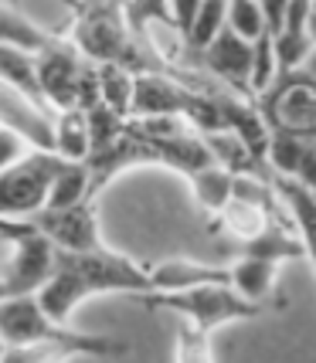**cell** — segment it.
Wrapping results in <instances>:
<instances>
[{"instance_id": "obj_1", "label": "cell", "mask_w": 316, "mask_h": 363, "mask_svg": "<svg viewBox=\"0 0 316 363\" xmlns=\"http://www.w3.org/2000/svg\"><path fill=\"white\" fill-rule=\"evenodd\" d=\"M116 292L129 299L150 292V269L106 245L85 248V252L55 248V269H51V279L38 289V299L55 319L68 323V316L85 299L116 296Z\"/></svg>"}, {"instance_id": "obj_2", "label": "cell", "mask_w": 316, "mask_h": 363, "mask_svg": "<svg viewBox=\"0 0 316 363\" xmlns=\"http://www.w3.org/2000/svg\"><path fill=\"white\" fill-rule=\"evenodd\" d=\"M4 360H72V357H123L126 347L109 336L68 330V323L48 313L38 292H17L0 299Z\"/></svg>"}, {"instance_id": "obj_3", "label": "cell", "mask_w": 316, "mask_h": 363, "mask_svg": "<svg viewBox=\"0 0 316 363\" xmlns=\"http://www.w3.org/2000/svg\"><path fill=\"white\" fill-rule=\"evenodd\" d=\"M75 21L68 41L89 62H116L129 72H167L160 58L129 31L123 0H75Z\"/></svg>"}, {"instance_id": "obj_4", "label": "cell", "mask_w": 316, "mask_h": 363, "mask_svg": "<svg viewBox=\"0 0 316 363\" xmlns=\"http://www.w3.org/2000/svg\"><path fill=\"white\" fill-rule=\"evenodd\" d=\"M136 302H143L146 309L180 313L184 319L197 323L207 333H214L218 326H228V323L255 319L269 309L262 302L238 296L228 282H201V285H187V289H174V292H143V296H136Z\"/></svg>"}, {"instance_id": "obj_5", "label": "cell", "mask_w": 316, "mask_h": 363, "mask_svg": "<svg viewBox=\"0 0 316 363\" xmlns=\"http://www.w3.org/2000/svg\"><path fill=\"white\" fill-rule=\"evenodd\" d=\"M62 167L55 150H28L24 157L0 170V218L28 221L48 204L51 180Z\"/></svg>"}, {"instance_id": "obj_6", "label": "cell", "mask_w": 316, "mask_h": 363, "mask_svg": "<svg viewBox=\"0 0 316 363\" xmlns=\"http://www.w3.org/2000/svg\"><path fill=\"white\" fill-rule=\"evenodd\" d=\"M34 65H38V85L41 95L51 109H72L79 99V79L85 72L89 58L68 38H51L45 48L34 51Z\"/></svg>"}, {"instance_id": "obj_7", "label": "cell", "mask_w": 316, "mask_h": 363, "mask_svg": "<svg viewBox=\"0 0 316 363\" xmlns=\"http://www.w3.org/2000/svg\"><path fill=\"white\" fill-rule=\"evenodd\" d=\"M31 221L38 231H45L51 238L55 248H65V252H85V248L102 245L95 197H85V201H75V204L65 207H41Z\"/></svg>"}, {"instance_id": "obj_8", "label": "cell", "mask_w": 316, "mask_h": 363, "mask_svg": "<svg viewBox=\"0 0 316 363\" xmlns=\"http://www.w3.org/2000/svg\"><path fill=\"white\" fill-rule=\"evenodd\" d=\"M51 269H55V245L31 221L17 238H11V252H7V265H4V279H7L11 296L38 292L51 279Z\"/></svg>"}, {"instance_id": "obj_9", "label": "cell", "mask_w": 316, "mask_h": 363, "mask_svg": "<svg viewBox=\"0 0 316 363\" xmlns=\"http://www.w3.org/2000/svg\"><path fill=\"white\" fill-rule=\"evenodd\" d=\"M197 65L214 82H222L224 89L255 99L252 85H249V79H252V41L235 34L228 24L218 31V38L211 45L197 51Z\"/></svg>"}, {"instance_id": "obj_10", "label": "cell", "mask_w": 316, "mask_h": 363, "mask_svg": "<svg viewBox=\"0 0 316 363\" xmlns=\"http://www.w3.org/2000/svg\"><path fill=\"white\" fill-rule=\"evenodd\" d=\"M0 126H11L34 150H55V112L0 82Z\"/></svg>"}, {"instance_id": "obj_11", "label": "cell", "mask_w": 316, "mask_h": 363, "mask_svg": "<svg viewBox=\"0 0 316 363\" xmlns=\"http://www.w3.org/2000/svg\"><path fill=\"white\" fill-rule=\"evenodd\" d=\"M285 207H269L262 204V201H249V197H235L231 194V201L211 218V224H218V231H224L228 238H235L238 245H249L255 235H262L266 231V224L272 218H279ZM289 214V211H285Z\"/></svg>"}, {"instance_id": "obj_12", "label": "cell", "mask_w": 316, "mask_h": 363, "mask_svg": "<svg viewBox=\"0 0 316 363\" xmlns=\"http://www.w3.org/2000/svg\"><path fill=\"white\" fill-rule=\"evenodd\" d=\"M150 269V292H174V289H187V285L201 282H228V265H207V262H194V258H167L160 265H146Z\"/></svg>"}, {"instance_id": "obj_13", "label": "cell", "mask_w": 316, "mask_h": 363, "mask_svg": "<svg viewBox=\"0 0 316 363\" xmlns=\"http://www.w3.org/2000/svg\"><path fill=\"white\" fill-rule=\"evenodd\" d=\"M272 184L279 190V201L285 204L289 211V218L296 224V231L303 238V248H306V258H310V265L316 272V194L296 184L293 177H279L272 174Z\"/></svg>"}, {"instance_id": "obj_14", "label": "cell", "mask_w": 316, "mask_h": 363, "mask_svg": "<svg viewBox=\"0 0 316 363\" xmlns=\"http://www.w3.org/2000/svg\"><path fill=\"white\" fill-rule=\"evenodd\" d=\"M276 279H279V262L258 258V255H241L235 265H228V285L238 296L262 302V306H269V296L276 292Z\"/></svg>"}, {"instance_id": "obj_15", "label": "cell", "mask_w": 316, "mask_h": 363, "mask_svg": "<svg viewBox=\"0 0 316 363\" xmlns=\"http://www.w3.org/2000/svg\"><path fill=\"white\" fill-rule=\"evenodd\" d=\"M0 82L11 85L17 92H24L28 99H34L38 106H45V95H41V85H38V65H34V51L21 45H0ZM55 112V109H51Z\"/></svg>"}, {"instance_id": "obj_16", "label": "cell", "mask_w": 316, "mask_h": 363, "mask_svg": "<svg viewBox=\"0 0 316 363\" xmlns=\"http://www.w3.org/2000/svg\"><path fill=\"white\" fill-rule=\"evenodd\" d=\"M190 190H194V201L205 211L207 218H214L228 201H231V190H235V174L222 167V163H207L201 170H194L187 177Z\"/></svg>"}, {"instance_id": "obj_17", "label": "cell", "mask_w": 316, "mask_h": 363, "mask_svg": "<svg viewBox=\"0 0 316 363\" xmlns=\"http://www.w3.org/2000/svg\"><path fill=\"white\" fill-rule=\"evenodd\" d=\"M92 140H89V116L85 109L72 106V109L55 112V153L62 160H89Z\"/></svg>"}, {"instance_id": "obj_18", "label": "cell", "mask_w": 316, "mask_h": 363, "mask_svg": "<svg viewBox=\"0 0 316 363\" xmlns=\"http://www.w3.org/2000/svg\"><path fill=\"white\" fill-rule=\"evenodd\" d=\"M85 197H95L89 163L85 160H62L58 174L51 180L45 207H65V204H75V201H85Z\"/></svg>"}, {"instance_id": "obj_19", "label": "cell", "mask_w": 316, "mask_h": 363, "mask_svg": "<svg viewBox=\"0 0 316 363\" xmlns=\"http://www.w3.org/2000/svg\"><path fill=\"white\" fill-rule=\"evenodd\" d=\"M95 65H99V95H102V102L109 109H116L119 116H129L136 72H129L126 65H116V62H95Z\"/></svg>"}, {"instance_id": "obj_20", "label": "cell", "mask_w": 316, "mask_h": 363, "mask_svg": "<svg viewBox=\"0 0 316 363\" xmlns=\"http://www.w3.org/2000/svg\"><path fill=\"white\" fill-rule=\"evenodd\" d=\"M55 34H48L45 28H38L34 21H28L24 14H17L14 7L0 4V45H21L28 51L45 48Z\"/></svg>"}, {"instance_id": "obj_21", "label": "cell", "mask_w": 316, "mask_h": 363, "mask_svg": "<svg viewBox=\"0 0 316 363\" xmlns=\"http://www.w3.org/2000/svg\"><path fill=\"white\" fill-rule=\"evenodd\" d=\"M224 17H228V0H201V7H197V14H194L187 34H184L194 58H197L201 48H207L218 38V31L224 28Z\"/></svg>"}, {"instance_id": "obj_22", "label": "cell", "mask_w": 316, "mask_h": 363, "mask_svg": "<svg viewBox=\"0 0 316 363\" xmlns=\"http://www.w3.org/2000/svg\"><path fill=\"white\" fill-rule=\"evenodd\" d=\"M272 45H276V65H279V72H293V68H303V62L310 58V51H313V38L310 31H283L272 34Z\"/></svg>"}, {"instance_id": "obj_23", "label": "cell", "mask_w": 316, "mask_h": 363, "mask_svg": "<svg viewBox=\"0 0 316 363\" xmlns=\"http://www.w3.org/2000/svg\"><path fill=\"white\" fill-rule=\"evenodd\" d=\"M224 24H228L235 34L249 38V41H255L262 31H269L258 0H228V17H224Z\"/></svg>"}, {"instance_id": "obj_24", "label": "cell", "mask_w": 316, "mask_h": 363, "mask_svg": "<svg viewBox=\"0 0 316 363\" xmlns=\"http://www.w3.org/2000/svg\"><path fill=\"white\" fill-rule=\"evenodd\" d=\"M279 65H276V45H272V31H262L252 41V95H258L272 79H276Z\"/></svg>"}, {"instance_id": "obj_25", "label": "cell", "mask_w": 316, "mask_h": 363, "mask_svg": "<svg viewBox=\"0 0 316 363\" xmlns=\"http://www.w3.org/2000/svg\"><path fill=\"white\" fill-rule=\"evenodd\" d=\"M177 360L180 363H205L211 360V333L201 330L197 323L184 319L177 330Z\"/></svg>"}, {"instance_id": "obj_26", "label": "cell", "mask_w": 316, "mask_h": 363, "mask_svg": "<svg viewBox=\"0 0 316 363\" xmlns=\"http://www.w3.org/2000/svg\"><path fill=\"white\" fill-rule=\"evenodd\" d=\"M28 150H34V146L21 133H14L11 126H0V170H7L11 163H17Z\"/></svg>"}, {"instance_id": "obj_27", "label": "cell", "mask_w": 316, "mask_h": 363, "mask_svg": "<svg viewBox=\"0 0 316 363\" xmlns=\"http://www.w3.org/2000/svg\"><path fill=\"white\" fill-rule=\"evenodd\" d=\"M293 180H296V184H303L310 194H316V136L306 143L300 163H296V170H293Z\"/></svg>"}, {"instance_id": "obj_28", "label": "cell", "mask_w": 316, "mask_h": 363, "mask_svg": "<svg viewBox=\"0 0 316 363\" xmlns=\"http://www.w3.org/2000/svg\"><path fill=\"white\" fill-rule=\"evenodd\" d=\"M262 14H266V28L272 34L285 28V11H289V0H258Z\"/></svg>"}, {"instance_id": "obj_29", "label": "cell", "mask_w": 316, "mask_h": 363, "mask_svg": "<svg viewBox=\"0 0 316 363\" xmlns=\"http://www.w3.org/2000/svg\"><path fill=\"white\" fill-rule=\"evenodd\" d=\"M197 7H201V0H170V14H174V24L180 34H187L190 21L197 14Z\"/></svg>"}, {"instance_id": "obj_30", "label": "cell", "mask_w": 316, "mask_h": 363, "mask_svg": "<svg viewBox=\"0 0 316 363\" xmlns=\"http://www.w3.org/2000/svg\"><path fill=\"white\" fill-rule=\"evenodd\" d=\"M303 72H306V75L316 82V45H313V51H310V58L303 62Z\"/></svg>"}, {"instance_id": "obj_31", "label": "cell", "mask_w": 316, "mask_h": 363, "mask_svg": "<svg viewBox=\"0 0 316 363\" xmlns=\"http://www.w3.org/2000/svg\"><path fill=\"white\" fill-rule=\"evenodd\" d=\"M306 31L316 41V0H313V7H310V17H306Z\"/></svg>"}, {"instance_id": "obj_32", "label": "cell", "mask_w": 316, "mask_h": 363, "mask_svg": "<svg viewBox=\"0 0 316 363\" xmlns=\"http://www.w3.org/2000/svg\"><path fill=\"white\" fill-rule=\"evenodd\" d=\"M7 296H11V289H7V279L0 275V299H7Z\"/></svg>"}, {"instance_id": "obj_33", "label": "cell", "mask_w": 316, "mask_h": 363, "mask_svg": "<svg viewBox=\"0 0 316 363\" xmlns=\"http://www.w3.org/2000/svg\"><path fill=\"white\" fill-rule=\"evenodd\" d=\"M4 350H7V343H4V336H0V360H4Z\"/></svg>"}]
</instances>
